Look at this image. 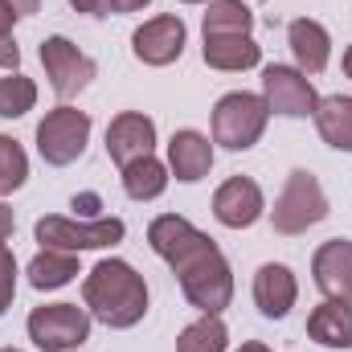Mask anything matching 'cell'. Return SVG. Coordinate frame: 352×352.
I'll return each instance as SVG.
<instances>
[{"label": "cell", "mask_w": 352, "mask_h": 352, "mask_svg": "<svg viewBox=\"0 0 352 352\" xmlns=\"http://www.w3.org/2000/svg\"><path fill=\"white\" fill-rule=\"evenodd\" d=\"M82 303H87L90 320H98L115 332H127L148 316V283L131 263L102 258L82 278Z\"/></svg>", "instance_id": "obj_1"}, {"label": "cell", "mask_w": 352, "mask_h": 352, "mask_svg": "<svg viewBox=\"0 0 352 352\" xmlns=\"http://www.w3.org/2000/svg\"><path fill=\"white\" fill-rule=\"evenodd\" d=\"M173 274L180 283V295L201 311V316H221L234 299V270L230 258L221 254V246L201 234L180 258L173 263Z\"/></svg>", "instance_id": "obj_2"}, {"label": "cell", "mask_w": 352, "mask_h": 352, "mask_svg": "<svg viewBox=\"0 0 352 352\" xmlns=\"http://www.w3.org/2000/svg\"><path fill=\"white\" fill-rule=\"evenodd\" d=\"M266 123H270V107L263 94L230 90L213 107V144H221L230 152H250L263 140Z\"/></svg>", "instance_id": "obj_3"}, {"label": "cell", "mask_w": 352, "mask_h": 352, "mask_svg": "<svg viewBox=\"0 0 352 352\" xmlns=\"http://www.w3.org/2000/svg\"><path fill=\"white\" fill-rule=\"evenodd\" d=\"M324 217H328V192H324V184L307 168H295V173L287 176L274 209H270L274 234L295 238V234H307L311 226H320Z\"/></svg>", "instance_id": "obj_4"}, {"label": "cell", "mask_w": 352, "mask_h": 352, "mask_svg": "<svg viewBox=\"0 0 352 352\" xmlns=\"http://www.w3.org/2000/svg\"><path fill=\"white\" fill-rule=\"evenodd\" d=\"M33 238L50 250H70V254H82V250H107V246H119L127 238V226L123 217H94V221H74V217H41L33 226Z\"/></svg>", "instance_id": "obj_5"}, {"label": "cell", "mask_w": 352, "mask_h": 352, "mask_svg": "<svg viewBox=\"0 0 352 352\" xmlns=\"http://www.w3.org/2000/svg\"><path fill=\"white\" fill-rule=\"evenodd\" d=\"M25 332L41 352H78L90 340V311L78 303H41L29 311Z\"/></svg>", "instance_id": "obj_6"}, {"label": "cell", "mask_w": 352, "mask_h": 352, "mask_svg": "<svg viewBox=\"0 0 352 352\" xmlns=\"http://www.w3.org/2000/svg\"><path fill=\"white\" fill-rule=\"evenodd\" d=\"M90 144V115L62 102L54 111H45V119L37 123V152L50 168H66L74 164Z\"/></svg>", "instance_id": "obj_7"}, {"label": "cell", "mask_w": 352, "mask_h": 352, "mask_svg": "<svg viewBox=\"0 0 352 352\" xmlns=\"http://www.w3.org/2000/svg\"><path fill=\"white\" fill-rule=\"evenodd\" d=\"M41 66H45V78H50V90L62 98V102H70V98H78L82 90L94 82V74H98V66H94V58L82 54L70 37H62V33H54V37H45L41 41Z\"/></svg>", "instance_id": "obj_8"}, {"label": "cell", "mask_w": 352, "mask_h": 352, "mask_svg": "<svg viewBox=\"0 0 352 352\" xmlns=\"http://www.w3.org/2000/svg\"><path fill=\"white\" fill-rule=\"evenodd\" d=\"M263 98L270 115H283V119H307L320 107V94L311 87V78L299 66H278V62L263 70Z\"/></svg>", "instance_id": "obj_9"}, {"label": "cell", "mask_w": 352, "mask_h": 352, "mask_svg": "<svg viewBox=\"0 0 352 352\" xmlns=\"http://www.w3.org/2000/svg\"><path fill=\"white\" fill-rule=\"evenodd\" d=\"M184 41H188L184 21H180L176 12H164V16L144 21V25L131 33V54H135V62H144V66H156V70H160V66L180 62Z\"/></svg>", "instance_id": "obj_10"}, {"label": "cell", "mask_w": 352, "mask_h": 352, "mask_svg": "<svg viewBox=\"0 0 352 352\" xmlns=\"http://www.w3.org/2000/svg\"><path fill=\"white\" fill-rule=\"evenodd\" d=\"M107 156L127 168L144 156H156V123L144 111H119L107 127Z\"/></svg>", "instance_id": "obj_11"}, {"label": "cell", "mask_w": 352, "mask_h": 352, "mask_svg": "<svg viewBox=\"0 0 352 352\" xmlns=\"http://www.w3.org/2000/svg\"><path fill=\"white\" fill-rule=\"evenodd\" d=\"M266 213L263 184L250 176H230L217 192H213V217L226 230H250L258 217Z\"/></svg>", "instance_id": "obj_12"}, {"label": "cell", "mask_w": 352, "mask_h": 352, "mask_svg": "<svg viewBox=\"0 0 352 352\" xmlns=\"http://www.w3.org/2000/svg\"><path fill=\"white\" fill-rule=\"evenodd\" d=\"M311 278L324 291V299H344L352 303V242L332 238L311 254Z\"/></svg>", "instance_id": "obj_13"}, {"label": "cell", "mask_w": 352, "mask_h": 352, "mask_svg": "<svg viewBox=\"0 0 352 352\" xmlns=\"http://www.w3.org/2000/svg\"><path fill=\"white\" fill-rule=\"evenodd\" d=\"M213 168V140L197 127H180L168 140V173L180 184H197Z\"/></svg>", "instance_id": "obj_14"}, {"label": "cell", "mask_w": 352, "mask_h": 352, "mask_svg": "<svg viewBox=\"0 0 352 352\" xmlns=\"http://www.w3.org/2000/svg\"><path fill=\"white\" fill-rule=\"evenodd\" d=\"M299 299V283L295 270L287 263H263L254 274V307L263 311L266 320H287L291 307Z\"/></svg>", "instance_id": "obj_15"}, {"label": "cell", "mask_w": 352, "mask_h": 352, "mask_svg": "<svg viewBox=\"0 0 352 352\" xmlns=\"http://www.w3.org/2000/svg\"><path fill=\"white\" fill-rule=\"evenodd\" d=\"M287 45H291L295 66L303 74H324L328 62H332V33L311 16H295L287 25Z\"/></svg>", "instance_id": "obj_16"}, {"label": "cell", "mask_w": 352, "mask_h": 352, "mask_svg": "<svg viewBox=\"0 0 352 352\" xmlns=\"http://www.w3.org/2000/svg\"><path fill=\"white\" fill-rule=\"evenodd\" d=\"M201 58L209 70H254L263 62V45L254 41V33H230V37H205Z\"/></svg>", "instance_id": "obj_17"}, {"label": "cell", "mask_w": 352, "mask_h": 352, "mask_svg": "<svg viewBox=\"0 0 352 352\" xmlns=\"http://www.w3.org/2000/svg\"><path fill=\"white\" fill-rule=\"evenodd\" d=\"M307 336L324 349H352V303L344 299H324L307 316Z\"/></svg>", "instance_id": "obj_18"}, {"label": "cell", "mask_w": 352, "mask_h": 352, "mask_svg": "<svg viewBox=\"0 0 352 352\" xmlns=\"http://www.w3.org/2000/svg\"><path fill=\"white\" fill-rule=\"evenodd\" d=\"M316 131L328 148L336 152H352V94H328L316 107Z\"/></svg>", "instance_id": "obj_19"}, {"label": "cell", "mask_w": 352, "mask_h": 352, "mask_svg": "<svg viewBox=\"0 0 352 352\" xmlns=\"http://www.w3.org/2000/svg\"><path fill=\"white\" fill-rule=\"evenodd\" d=\"M25 274H29V287H33V291H58V287L74 283L82 270H78V254L41 246V250L33 254V263H29Z\"/></svg>", "instance_id": "obj_20"}, {"label": "cell", "mask_w": 352, "mask_h": 352, "mask_svg": "<svg viewBox=\"0 0 352 352\" xmlns=\"http://www.w3.org/2000/svg\"><path fill=\"white\" fill-rule=\"evenodd\" d=\"M123 173V192L131 197V201H156L164 188H168V164L164 160H156V156H144V160H135V164H127V168H119Z\"/></svg>", "instance_id": "obj_21"}, {"label": "cell", "mask_w": 352, "mask_h": 352, "mask_svg": "<svg viewBox=\"0 0 352 352\" xmlns=\"http://www.w3.org/2000/svg\"><path fill=\"white\" fill-rule=\"evenodd\" d=\"M205 37H230V33H254V12L242 0H209L201 16Z\"/></svg>", "instance_id": "obj_22"}, {"label": "cell", "mask_w": 352, "mask_h": 352, "mask_svg": "<svg viewBox=\"0 0 352 352\" xmlns=\"http://www.w3.org/2000/svg\"><path fill=\"white\" fill-rule=\"evenodd\" d=\"M226 349H230V328L221 324V316H201L176 336V352H226Z\"/></svg>", "instance_id": "obj_23"}, {"label": "cell", "mask_w": 352, "mask_h": 352, "mask_svg": "<svg viewBox=\"0 0 352 352\" xmlns=\"http://www.w3.org/2000/svg\"><path fill=\"white\" fill-rule=\"evenodd\" d=\"M37 107V87L33 78H25L21 70H12L8 78H0V119H21Z\"/></svg>", "instance_id": "obj_24"}, {"label": "cell", "mask_w": 352, "mask_h": 352, "mask_svg": "<svg viewBox=\"0 0 352 352\" xmlns=\"http://www.w3.org/2000/svg\"><path fill=\"white\" fill-rule=\"evenodd\" d=\"M29 180V156L12 135H0V197H12Z\"/></svg>", "instance_id": "obj_25"}, {"label": "cell", "mask_w": 352, "mask_h": 352, "mask_svg": "<svg viewBox=\"0 0 352 352\" xmlns=\"http://www.w3.org/2000/svg\"><path fill=\"white\" fill-rule=\"evenodd\" d=\"M16 258H12V250L0 242V316L12 307V299H16Z\"/></svg>", "instance_id": "obj_26"}, {"label": "cell", "mask_w": 352, "mask_h": 352, "mask_svg": "<svg viewBox=\"0 0 352 352\" xmlns=\"http://www.w3.org/2000/svg\"><path fill=\"white\" fill-rule=\"evenodd\" d=\"M0 70H21V45H16V37L12 33H4L0 29Z\"/></svg>", "instance_id": "obj_27"}, {"label": "cell", "mask_w": 352, "mask_h": 352, "mask_svg": "<svg viewBox=\"0 0 352 352\" xmlns=\"http://www.w3.org/2000/svg\"><path fill=\"white\" fill-rule=\"evenodd\" d=\"M74 12H87V16H107L111 12V0H70Z\"/></svg>", "instance_id": "obj_28"}, {"label": "cell", "mask_w": 352, "mask_h": 352, "mask_svg": "<svg viewBox=\"0 0 352 352\" xmlns=\"http://www.w3.org/2000/svg\"><path fill=\"white\" fill-rule=\"evenodd\" d=\"M16 21H21V12L12 8V0H0V29H4V33H12V25H16Z\"/></svg>", "instance_id": "obj_29"}, {"label": "cell", "mask_w": 352, "mask_h": 352, "mask_svg": "<svg viewBox=\"0 0 352 352\" xmlns=\"http://www.w3.org/2000/svg\"><path fill=\"white\" fill-rule=\"evenodd\" d=\"M12 230H16V217H12V209L0 201V242H8V238H12Z\"/></svg>", "instance_id": "obj_30"}, {"label": "cell", "mask_w": 352, "mask_h": 352, "mask_svg": "<svg viewBox=\"0 0 352 352\" xmlns=\"http://www.w3.org/2000/svg\"><path fill=\"white\" fill-rule=\"evenodd\" d=\"M152 0H111V12H140V8H148Z\"/></svg>", "instance_id": "obj_31"}, {"label": "cell", "mask_w": 352, "mask_h": 352, "mask_svg": "<svg viewBox=\"0 0 352 352\" xmlns=\"http://www.w3.org/2000/svg\"><path fill=\"white\" fill-rule=\"evenodd\" d=\"M12 8H16L21 16H33V12L41 8V0H12Z\"/></svg>", "instance_id": "obj_32"}, {"label": "cell", "mask_w": 352, "mask_h": 352, "mask_svg": "<svg viewBox=\"0 0 352 352\" xmlns=\"http://www.w3.org/2000/svg\"><path fill=\"white\" fill-rule=\"evenodd\" d=\"M238 352H274V349H266L263 340H250V344H242Z\"/></svg>", "instance_id": "obj_33"}, {"label": "cell", "mask_w": 352, "mask_h": 352, "mask_svg": "<svg viewBox=\"0 0 352 352\" xmlns=\"http://www.w3.org/2000/svg\"><path fill=\"white\" fill-rule=\"evenodd\" d=\"M344 74H349V78H352V45H349V50H344Z\"/></svg>", "instance_id": "obj_34"}, {"label": "cell", "mask_w": 352, "mask_h": 352, "mask_svg": "<svg viewBox=\"0 0 352 352\" xmlns=\"http://www.w3.org/2000/svg\"><path fill=\"white\" fill-rule=\"evenodd\" d=\"M180 4H209V0H180Z\"/></svg>", "instance_id": "obj_35"}, {"label": "cell", "mask_w": 352, "mask_h": 352, "mask_svg": "<svg viewBox=\"0 0 352 352\" xmlns=\"http://www.w3.org/2000/svg\"><path fill=\"white\" fill-rule=\"evenodd\" d=\"M0 352H21V349H0Z\"/></svg>", "instance_id": "obj_36"}, {"label": "cell", "mask_w": 352, "mask_h": 352, "mask_svg": "<svg viewBox=\"0 0 352 352\" xmlns=\"http://www.w3.org/2000/svg\"><path fill=\"white\" fill-rule=\"evenodd\" d=\"M78 352H82V349H78Z\"/></svg>", "instance_id": "obj_37"}]
</instances>
